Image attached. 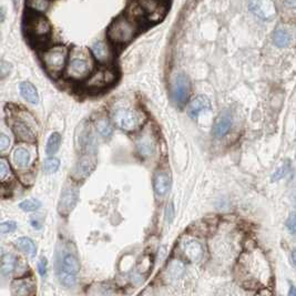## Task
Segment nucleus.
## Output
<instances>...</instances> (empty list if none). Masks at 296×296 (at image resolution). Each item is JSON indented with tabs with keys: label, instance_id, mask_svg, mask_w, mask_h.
Here are the masks:
<instances>
[{
	"label": "nucleus",
	"instance_id": "obj_1",
	"mask_svg": "<svg viewBox=\"0 0 296 296\" xmlns=\"http://www.w3.org/2000/svg\"><path fill=\"white\" fill-rule=\"evenodd\" d=\"M140 30V23L128 14L115 18L108 28L107 36L110 43L123 46L130 43Z\"/></svg>",
	"mask_w": 296,
	"mask_h": 296
},
{
	"label": "nucleus",
	"instance_id": "obj_2",
	"mask_svg": "<svg viewBox=\"0 0 296 296\" xmlns=\"http://www.w3.org/2000/svg\"><path fill=\"white\" fill-rule=\"evenodd\" d=\"M80 264L77 255L68 250H62L58 256V278L62 285L68 289L74 287L78 282V273Z\"/></svg>",
	"mask_w": 296,
	"mask_h": 296
},
{
	"label": "nucleus",
	"instance_id": "obj_3",
	"mask_svg": "<svg viewBox=\"0 0 296 296\" xmlns=\"http://www.w3.org/2000/svg\"><path fill=\"white\" fill-rule=\"evenodd\" d=\"M68 55L69 51L66 46H52L41 52V60H43L47 71L52 77H57L62 73L67 67Z\"/></svg>",
	"mask_w": 296,
	"mask_h": 296
},
{
	"label": "nucleus",
	"instance_id": "obj_4",
	"mask_svg": "<svg viewBox=\"0 0 296 296\" xmlns=\"http://www.w3.org/2000/svg\"><path fill=\"white\" fill-rule=\"evenodd\" d=\"M26 31L29 38L37 44L46 43L51 36V24L41 14H33L27 19Z\"/></svg>",
	"mask_w": 296,
	"mask_h": 296
},
{
	"label": "nucleus",
	"instance_id": "obj_5",
	"mask_svg": "<svg viewBox=\"0 0 296 296\" xmlns=\"http://www.w3.org/2000/svg\"><path fill=\"white\" fill-rule=\"evenodd\" d=\"M112 118H114L116 126L128 132L136 131L143 122L142 114L139 111L129 107L115 108L112 112Z\"/></svg>",
	"mask_w": 296,
	"mask_h": 296
},
{
	"label": "nucleus",
	"instance_id": "obj_6",
	"mask_svg": "<svg viewBox=\"0 0 296 296\" xmlns=\"http://www.w3.org/2000/svg\"><path fill=\"white\" fill-rule=\"evenodd\" d=\"M29 115L26 111L18 112V116L12 119L11 129L16 137L19 140L27 141V142H33L36 140V132H35V120L32 116L27 118Z\"/></svg>",
	"mask_w": 296,
	"mask_h": 296
},
{
	"label": "nucleus",
	"instance_id": "obj_7",
	"mask_svg": "<svg viewBox=\"0 0 296 296\" xmlns=\"http://www.w3.org/2000/svg\"><path fill=\"white\" fill-rule=\"evenodd\" d=\"M92 70V64L83 53L74 55L66 67V77L74 81H80L88 78Z\"/></svg>",
	"mask_w": 296,
	"mask_h": 296
},
{
	"label": "nucleus",
	"instance_id": "obj_8",
	"mask_svg": "<svg viewBox=\"0 0 296 296\" xmlns=\"http://www.w3.org/2000/svg\"><path fill=\"white\" fill-rule=\"evenodd\" d=\"M115 72L110 68H100L86 81V87L89 90H102L114 82Z\"/></svg>",
	"mask_w": 296,
	"mask_h": 296
},
{
	"label": "nucleus",
	"instance_id": "obj_9",
	"mask_svg": "<svg viewBox=\"0 0 296 296\" xmlns=\"http://www.w3.org/2000/svg\"><path fill=\"white\" fill-rule=\"evenodd\" d=\"M249 9L261 20H273L276 17L277 10L274 0H249Z\"/></svg>",
	"mask_w": 296,
	"mask_h": 296
},
{
	"label": "nucleus",
	"instance_id": "obj_10",
	"mask_svg": "<svg viewBox=\"0 0 296 296\" xmlns=\"http://www.w3.org/2000/svg\"><path fill=\"white\" fill-rule=\"evenodd\" d=\"M190 81L186 76L183 73L178 74L174 78L172 82V87H171V94H172L173 101L176 102L178 106H183L189 99L190 94Z\"/></svg>",
	"mask_w": 296,
	"mask_h": 296
},
{
	"label": "nucleus",
	"instance_id": "obj_11",
	"mask_svg": "<svg viewBox=\"0 0 296 296\" xmlns=\"http://www.w3.org/2000/svg\"><path fill=\"white\" fill-rule=\"evenodd\" d=\"M79 200V193L77 189L72 186H68L62 191L61 197L58 203V212L62 216H68L73 208L76 207Z\"/></svg>",
	"mask_w": 296,
	"mask_h": 296
},
{
	"label": "nucleus",
	"instance_id": "obj_12",
	"mask_svg": "<svg viewBox=\"0 0 296 296\" xmlns=\"http://www.w3.org/2000/svg\"><path fill=\"white\" fill-rule=\"evenodd\" d=\"M94 164H95V161L89 153L83 154L81 159L78 161L77 165L74 166L73 174H72L73 179H76V180L79 181L85 180V179L90 176V173L92 172V170L94 169Z\"/></svg>",
	"mask_w": 296,
	"mask_h": 296
},
{
	"label": "nucleus",
	"instance_id": "obj_13",
	"mask_svg": "<svg viewBox=\"0 0 296 296\" xmlns=\"http://www.w3.org/2000/svg\"><path fill=\"white\" fill-rule=\"evenodd\" d=\"M91 52L94 59L101 65H109L114 60V51L109 45L104 41H97L91 47Z\"/></svg>",
	"mask_w": 296,
	"mask_h": 296
},
{
	"label": "nucleus",
	"instance_id": "obj_14",
	"mask_svg": "<svg viewBox=\"0 0 296 296\" xmlns=\"http://www.w3.org/2000/svg\"><path fill=\"white\" fill-rule=\"evenodd\" d=\"M137 1L143 9L147 18L159 19L163 16L165 7L161 0H137Z\"/></svg>",
	"mask_w": 296,
	"mask_h": 296
},
{
	"label": "nucleus",
	"instance_id": "obj_15",
	"mask_svg": "<svg viewBox=\"0 0 296 296\" xmlns=\"http://www.w3.org/2000/svg\"><path fill=\"white\" fill-rule=\"evenodd\" d=\"M211 109V101L205 95H198L190 102L187 108V114L192 119H197L200 114L203 111H208Z\"/></svg>",
	"mask_w": 296,
	"mask_h": 296
},
{
	"label": "nucleus",
	"instance_id": "obj_16",
	"mask_svg": "<svg viewBox=\"0 0 296 296\" xmlns=\"http://www.w3.org/2000/svg\"><path fill=\"white\" fill-rule=\"evenodd\" d=\"M232 127V115L228 111L222 112L215 121L213 133L216 137H223L228 135Z\"/></svg>",
	"mask_w": 296,
	"mask_h": 296
},
{
	"label": "nucleus",
	"instance_id": "obj_17",
	"mask_svg": "<svg viewBox=\"0 0 296 296\" xmlns=\"http://www.w3.org/2000/svg\"><path fill=\"white\" fill-rule=\"evenodd\" d=\"M183 253L191 262H199L203 256V248L198 241H186L183 243Z\"/></svg>",
	"mask_w": 296,
	"mask_h": 296
},
{
	"label": "nucleus",
	"instance_id": "obj_18",
	"mask_svg": "<svg viewBox=\"0 0 296 296\" xmlns=\"http://www.w3.org/2000/svg\"><path fill=\"white\" fill-rule=\"evenodd\" d=\"M170 185L171 180L169 174L163 172V171H159V172L156 174V177H154V192H156L158 197H163V195L169 192Z\"/></svg>",
	"mask_w": 296,
	"mask_h": 296
},
{
	"label": "nucleus",
	"instance_id": "obj_19",
	"mask_svg": "<svg viewBox=\"0 0 296 296\" xmlns=\"http://www.w3.org/2000/svg\"><path fill=\"white\" fill-rule=\"evenodd\" d=\"M19 90L20 94L23 95V98L31 104H38L39 102V95L38 91H37L36 87L32 83L24 81L19 85Z\"/></svg>",
	"mask_w": 296,
	"mask_h": 296
},
{
	"label": "nucleus",
	"instance_id": "obj_20",
	"mask_svg": "<svg viewBox=\"0 0 296 296\" xmlns=\"http://www.w3.org/2000/svg\"><path fill=\"white\" fill-rule=\"evenodd\" d=\"M35 284L31 280H16L12 283V293L15 295L31 294Z\"/></svg>",
	"mask_w": 296,
	"mask_h": 296
},
{
	"label": "nucleus",
	"instance_id": "obj_21",
	"mask_svg": "<svg viewBox=\"0 0 296 296\" xmlns=\"http://www.w3.org/2000/svg\"><path fill=\"white\" fill-rule=\"evenodd\" d=\"M16 247L18 248L20 251L23 252L26 255L30 257H35L37 254V248L33 241L29 237H19L18 240L15 242Z\"/></svg>",
	"mask_w": 296,
	"mask_h": 296
},
{
	"label": "nucleus",
	"instance_id": "obj_22",
	"mask_svg": "<svg viewBox=\"0 0 296 296\" xmlns=\"http://www.w3.org/2000/svg\"><path fill=\"white\" fill-rule=\"evenodd\" d=\"M137 151L142 157H150L154 151V143L150 136H141L137 142Z\"/></svg>",
	"mask_w": 296,
	"mask_h": 296
},
{
	"label": "nucleus",
	"instance_id": "obj_23",
	"mask_svg": "<svg viewBox=\"0 0 296 296\" xmlns=\"http://www.w3.org/2000/svg\"><path fill=\"white\" fill-rule=\"evenodd\" d=\"M14 161L17 168H27L30 163V153L24 148H17L14 152Z\"/></svg>",
	"mask_w": 296,
	"mask_h": 296
},
{
	"label": "nucleus",
	"instance_id": "obj_24",
	"mask_svg": "<svg viewBox=\"0 0 296 296\" xmlns=\"http://www.w3.org/2000/svg\"><path fill=\"white\" fill-rule=\"evenodd\" d=\"M51 0H26V6L33 14H45L47 12Z\"/></svg>",
	"mask_w": 296,
	"mask_h": 296
},
{
	"label": "nucleus",
	"instance_id": "obj_25",
	"mask_svg": "<svg viewBox=\"0 0 296 296\" xmlns=\"http://www.w3.org/2000/svg\"><path fill=\"white\" fill-rule=\"evenodd\" d=\"M17 258L10 253L3 254L1 257V274L2 276H9L16 268Z\"/></svg>",
	"mask_w": 296,
	"mask_h": 296
},
{
	"label": "nucleus",
	"instance_id": "obj_26",
	"mask_svg": "<svg viewBox=\"0 0 296 296\" xmlns=\"http://www.w3.org/2000/svg\"><path fill=\"white\" fill-rule=\"evenodd\" d=\"M95 129H97L99 135L104 137V139L110 137L112 136V132H114V126H112L110 120L108 118H104V116L97 120V122H95Z\"/></svg>",
	"mask_w": 296,
	"mask_h": 296
},
{
	"label": "nucleus",
	"instance_id": "obj_27",
	"mask_svg": "<svg viewBox=\"0 0 296 296\" xmlns=\"http://www.w3.org/2000/svg\"><path fill=\"white\" fill-rule=\"evenodd\" d=\"M273 43L278 48H285L291 43V36L284 29H278L273 35Z\"/></svg>",
	"mask_w": 296,
	"mask_h": 296
},
{
	"label": "nucleus",
	"instance_id": "obj_28",
	"mask_svg": "<svg viewBox=\"0 0 296 296\" xmlns=\"http://www.w3.org/2000/svg\"><path fill=\"white\" fill-rule=\"evenodd\" d=\"M60 142H61V137L58 132H53L51 136L49 137L47 147H46V152L48 156H53L56 154L58 150L60 148Z\"/></svg>",
	"mask_w": 296,
	"mask_h": 296
},
{
	"label": "nucleus",
	"instance_id": "obj_29",
	"mask_svg": "<svg viewBox=\"0 0 296 296\" xmlns=\"http://www.w3.org/2000/svg\"><path fill=\"white\" fill-rule=\"evenodd\" d=\"M41 206V202L37 199H29L19 204V207L24 212L37 211Z\"/></svg>",
	"mask_w": 296,
	"mask_h": 296
},
{
	"label": "nucleus",
	"instance_id": "obj_30",
	"mask_svg": "<svg viewBox=\"0 0 296 296\" xmlns=\"http://www.w3.org/2000/svg\"><path fill=\"white\" fill-rule=\"evenodd\" d=\"M60 166V160L57 158H48L44 163V170L47 173H56Z\"/></svg>",
	"mask_w": 296,
	"mask_h": 296
},
{
	"label": "nucleus",
	"instance_id": "obj_31",
	"mask_svg": "<svg viewBox=\"0 0 296 296\" xmlns=\"http://www.w3.org/2000/svg\"><path fill=\"white\" fill-rule=\"evenodd\" d=\"M290 169H291V163L287 161L282 166H280V168H278L276 171H275L274 174L272 176V180L273 181L281 180L282 178H284L286 174L290 172Z\"/></svg>",
	"mask_w": 296,
	"mask_h": 296
},
{
	"label": "nucleus",
	"instance_id": "obj_32",
	"mask_svg": "<svg viewBox=\"0 0 296 296\" xmlns=\"http://www.w3.org/2000/svg\"><path fill=\"white\" fill-rule=\"evenodd\" d=\"M10 176V166L8 164L6 159L0 160V180L2 182L6 181V179Z\"/></svg>",
	"mask_w": 296,
	"mask_h": 296
},
{
	"label": "nucleus",
	"instance_id": "obj_33",
	"mask_svg": "<svg viewBox=\"0 0 296 296\" xmlns=\"http://www.w3.org/2000/svg\"><path fill=\"white\" fill-rule=\"evenodd\" d=\"M17 228V223L15 221H7V222H3L0 227V231H1L2 234H9V233L15 232Z\"/></svg>",
	"mask_w": 296,
	"mask_h": 296
},
{
	"label": "nucleus",
	"instance_id": "obj_34",
	"mask_svg": "<svg viewBox=\"0 0 296 296\" xmlns=\"http://www.w3.org/2000/svg\"><path fill=\"white\" fill-rule=\"evenodd\" d=\"M286 228L291 232V234L296 235V212L291 213L286 220Z\"/></svg>",
	"mask_w": 296,
	"mask_h": 296
},
{
	"label": "nucleus",
	"instance_id": "obj_35",
	"mask_svg": "<svg viewBox=\"0 0 296 296\" xmlns=\"http://www.w3.org/2000/svg\"><path fill=\"white\" fill-rule=\"evenodd\" d=\"M47 269H48L47 258L41 257L38 262V272L43 277H45L46 275H47Z\"/></svg>",
	"mask_w": 296,
	"mask_h": 296
},
{
	"label": "nucleus",
	"instance_id": "obj_36",
	"mask_svg": "<svg viewBox=\"0 0 296 296\" xmlns=\"http://www.w3.org/2000/svg\"><path fill=\"white\" fill-rule=\"evenodd\" d=\"M30 222H31L32 228H35V230H40L41 227H43L44 220H43V218H41V215H35L31 218Z\"/></svg>",
	"mask_w": 296,
	"mask_h": 296
},
{
	"label": "nucleus",
	"instance_id": "obj_37",
	"mask_svg": "<svg viewBox=\"0 0 296 296\" xmlns=\"http://www.w3.org/2000/svg\"><path fill=\"white\" fill-rule=\"evenodd\" d=\"M10 140L6 135H1L0 137V151L3 152L7 148H9Z\"/></svg>",
	"mask_w": 296,
	"mask_h": 296
},
{
	"label": "nucleus",
	"instance_id": "obj_38",
	"mask_svg": "<svg viewBox=\"0 0 296 296\" xmlns=\"http://www.w3.org/2000/svg\"><path fill=\"white\" fill-rule=\"evenodd\" d=\"M0 70H1V78L3 79L6 76L10 73L11 71V65L8 64L6 61H1V66H0Z\"/></svg>",
	"mask_w": 296,
	"mask_h": 296
},
{
	"label": "nucleus",
	"instance_id": "obj_39",
	"mask_svg": "<svg viewBox=\"0 0 296 296\" xmlns=\"http://www.w3.org/2000/svg\"><path fill=\"white\" fill-rule=\"evenodd\" d=\"M165 216H166V222L171 223L174 218V207H173V203H170L168 206H166V211H165Z\"/></svg>",
	"mask_w": 296,
	"mask_h": 296
},
{
	"label": "nucleus",
	"instance_id": "obj_40",
	"mask_svg": "<svg viewBox=\"0 0 296 296\" xmlns=\"http://www.w3.org/2000/svg\"><path fill=\"white\" fill-rule=\"evenodd\" d=\"M284 2L289 8H293V9L296 8V0H284Z\"/></svg>",
	"mask_w": 296,
	"mask_h": 296
},
{
	"label": "nucleus",
	"instance_id": "obj_41",
	"mask_svg": "<svg viewBox=\"0 0 296 296\" xmlns=\"http://www.w3.org/2000/svg\"><path fill=\"white\" fill-rule=\"evenodd\" d=\"M291 260H292V263H293V265L296 268V250H294V251L292 252Z\"/></svg>",
	"mask_w": 296,
	"mask_h": 296
},
{
	"label": "nucleus",
	"instance_id": "obj_42",
	"mask_svg": "<svg viewBox=\"0 0 296 296\" xmlns=\"http://www.w3.org/2000/svg\"><path fill=\"white\" fill-rule=\"evenodd\" d=\"M19 2H20V0H12V5H14V9H15V11H18Z\"/></svg>",
	"mask_w": 296,
	"mask_h": 296
},
{
	"label": "nucleus",
	"instance_id": "obj_43",
	"mask_svg": "<svg viewBox=\"0 0 296 296\" xmlns=\"http://www.w3.org/2000/svg\"><path fill=\"white\" fill-rule=\"evenodd\" d=\"M289 295H290V296H295V295H296V287H295V286L292 285V286L290 287Z\"/></svg>",
	"mask_w": 296,
	"mask_h": 296
},
{
	"label": "nucleus",
	"instance_id": "obj_44",
	"mask_svg": "<svg viewBox=\"0 0 296 296\" xmlns=\"http://www.w3.org/2000/svg\"><path fill=\"white\" fill-rule=\"evenodd\" d=\"M0 11H1V22H3L5 20V10H3V8H1Z\"/></svg>",
	"mask_w": 296,
	"mask_h": 296
}]
</instances>
